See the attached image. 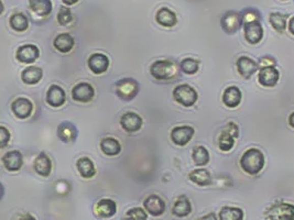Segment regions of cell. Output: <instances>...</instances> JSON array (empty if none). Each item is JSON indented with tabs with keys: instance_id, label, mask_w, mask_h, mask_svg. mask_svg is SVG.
Wrapping results in <instances>:
<instances>
[{
	"instance_id": "4fadbf2b",
	"label": "cell",
	"mask_w": 294,
	"mask_h": 220,
	"mask_svg": "<svg viewBox=\"0 0 294 220\" xmlns=\"http://www.w3.org/2000/svg\"><path fill=\"white\" fill-rule=\"evenodd\" d=\"M40 56V50L35 44H24L17 50L16 57L19 62L24 64L35 63Z\"/></svg>"
},
{
	"instance_id": "ffe728a7",
	"label": "cell",
	"mask_w": 294,
	"mask_h": 220,
	"mask_svg": "<svg viewBox=\"0 0 294 220\" xmlns=\"http://www.w3.org/2000/svg\"><path fill=\"white\" fill-rule=\"evenodd\" d=\"M77 128L72 122L65 121L60 123L57 127V137L61 141L65 143L74 142L77 138Z\"/></svg>"
},
{
	"instance_id": "d6a6232c",
	"label": "cell",
	"mask_w": 294,
	"mask_h": 220,
	"mask_svg": "<svg viewBox=\"0 0 294 220\" xmlns=\"http://www.w3.org/2000/svg\"><path fill=\"white\" fill-rule=\"evenodd\" d=\"M192 159L196 165L204 166L206 164H209L210 160H211L210 152L205 148V146L197 145V146H195L194 149H193Z\"/></svg>"
},
{
	"instance_id": "5bb4252c",
	"label": "cell",
	"mask_w": 294,
	"mask_h": 220,
	"mask_svg": "<svg viewBox=\"0 0 294 220\" xmlns=\"http://www.w3.org/2000/svg\"><path fill=\"white\" fill-rule=\"evenodd\" d=\"M89 69L96 75H102L109 68V58L103 53H94L89 57Z\"/></svg>"
},
{
	"instance_id": "2e32d148",
	"label": "cell",
	"mask_w": 294,
	"mask_h": 220,
	"mask_svg": "<svg viewBox=\"0 0 294 220\" xmlns=\"http://www.w3.org/2000/svg\"><path fill=\"white\" fill-rule=\"evenodd\" d=\"M243 26L245 38L248 43L255 45L258 44L263 39V28L260 21L245 23Z\"/></svg>"
},
{
	"instance_id": "8992f818",
	"label": "cell",
	"mask_w": 294,
	"mask_h": 220,
	"mask_svg": "<svg viewBox=\"0 0 294 220\" xmlns=\"http://www.w3.org/2000/svg\"><path fill=\"white\" fill-rule=\"evenodd\" d=\"M220 26L227 35H235L243 26L242 13L233 10L227 11L220 19Z\"/></svg>"
},
{
	"instance_id": "60d3db41",
	"label": "cell",
	"mask_w": 294,
	"mask_h": 220,
	"mask_svg": "<svg viewBox=\"0 0 294 220\" xmlns=\"http://www.w3.org/2000/svg\"><path fill=\"white\" fill-rule=\"evenodd\" d=\"M276 64H277L276 59L272 56H263L260 58L258 66H259V69H263V68H269V66H276Z\"/></svg>"
},
{
	"instance_id": "30bf717a",
	"label": "cell",
	"mask_w": 294,
	"mask_h": 220,
	"mask_svg": "<svg viewBox=\"0 0 294 220\" xmlns=\"http://www.w3.org/2000/svg\"><path fill=\"white\" fill-rule=\"evenodd\" d=\"M11 110L18 119H26L33 111V104L28 98L19 97L12 102Z\"/></svg>"
},
{
	"instance_id": "f1b7e54d",
	"label": "cell",
	"mask_w": 294,
	"mask_h": 220,
	"mask_svg": "<svg viewBox=\"0 0 294 220\" xmlns=\"http://www.w3.org/2000/svg\"><path fill=\"white\" fill-rule=\"evenodd\" d=\"M29 7L40 17L49 16L53 9L51 0H29Z\"/></svg>"
},
{
	"instance_id": "ee69618b",
	"label": "cell",
	"mask_w": 294,
	"mask_h": 220,
	"mask_svg": "<svg viewBox=\"0 0 294 220\" xmlns=\"http://www.w3.org/2000/svg\"><path fill=\"white\" fill-rule=\"evenodd\" d=\"M18 220H37V219H36V217H33L31 214H25V215L20 216Z\"/></svg>"
},
{
	"instance_id": "5b68a950",
	"label": "cell",
	"mask_w": 294,
	"mask_h": 220,
	"mask_svg": "<svg viewBox=\"0 0 294 220\" xmlns=\"http://www.w3.org/2000/svg\"><path fill=\"white\" fill-rule=\"evenodd\" d=\"M140 90L139 83L133 78L120 79L115 84V91L117 96L124 102H130L135 98Z\"/></svg>"
},
{
	"instance_id": "d590c367",
	"label": "cell",
	"mask_w": 294,
	"mask_h": 220,
	"mask_svg": "<svg viewBox=\"0 0 294 220\" xmlns=\"http://www.w3.org/2000/svg\"><path fill=\"white\" fill-rule=\"evenodd\" d=\"M180 68H181L182 72L185 73V74L194 75L195 73H197V71L199 69V63L194 58L188 57V58L183 59L181 64H180Z\"/></svg>"
},
{
	"instance_id": "7a4b0ae2",
	"label": "cell",
	"mask_w": 294,
	"mask_h": 220,
	"mask_svg": "<svg viewBox=\"0 0 294 220\" xmlns=\"http://www.w3.org/2000/svg\"><path fill=\"white\" fill-rule=\"evenodd\" d=\"M150 74L158 81H170L178 77L179 69L177 64L168 59H159L151 65Z\"/></svg>"
},
{
	"instance_id": "bcb514c9",
	"label": "cell",
	"mask_w": 294,
	"mask_h": 220,
	"mask_svg": "<svg viewBox=\"0 0 294 220\" xmlns=\"http://www.w3.org/2000/svg\"><path fill=\"white\" fill-rule=\"evenodd\" d=\"M79 2V0H62V3L66 6H73Z\"/></svg>"
},
{
	"instance_id": "6da1fadb",
	"label": "cell",
	"mask_w": 294,
	"mask_h": 220,
	"mask_svg": "<svg viewBox=\"0 0 294 220\" xmlns=\"http://www.w3.org/2000/svg\"><path fill=\"white\" fill-rule=\"evenodd\" d=\"M264 163L263 153L256 148L247 150L240 158V168L249 175H257L261 172L264 168Z\"/></svg>"
},
{
	"instance_id": "9c48e42d",
	"label": "cell",
	"mask_w": 294,
	"mask_h": 220,
	"mask_svg": "<svg viewBox=\"0 0 294 220\" xmlns=\"http://www.w3.org/2000/svg\"><path fill=\"white\" fill-rule=\"evenodd\" d=\"M143 208L145 209V211L148 212L150 216L159 217V216H162L164 214L166 205L161 197L152 194L144 199Z\"/></svg>"
},
{
	"instance_id": "603a6c76",
	"label": "cell",
	"mask_w": 294,
	"mask_h": 220,
	"mask_svg": "<svg viewBox=\"0 0 294 220\" xmlns=\"http://www.w3.org/2000/svg\"><path fill=\"white\" fill-rule=\"evenodd\" d=\"M33 168L39 175L48 177L52 172V161L44 152H41L33 162Z\"/></svg>"
},
{
	"instance_id": "3957f363",
	"label": "cell",
	"mask_w": 294,
	"mask_h": 220,
	"mask_svg": "<svg viewBox=\"0 0 294 220\" xmlns=\"http://www.w3.org/2000/svg\"><path fill=\"white\" fill-rule=\"evenodd\" d=\"M266 220H294V205L279 201L264 211Z\"/></svg>"
},
{
	"instance_id": "f35d334b",
	"label": "cell",
	"mask_w": 294,
	"mask_h": 220,
	"mask_svg": "<svg viewBox=\"0 0 294 220\" xmlns=\"http://www.w3.org/2000/svg\"><path fill=\"white\" fill-rule=\"evenodd\" d=\"M127 218L131 220H148V215H146L145 209L141 207H133L127 211Z\"/></svg>"
},
{
	"instance_id": "d4e9b609",
	"label": "cell",
	"mask_w": 294,
	"mask_h": 220,
	"mask_svg": "<svg viewBox=\"0 0 294 220\" xmlns=\"http://www.w3.org/2000/svg\"><path fill=\"white\" fill-rule=\"evenodd\" d=\"M53 45H54V49L58 52L69 53L72 51L73 48H74L75 40L70 33H61V35H58L54 39Z\"/></svg>"
},
{
	"instance_id": "7c38bea8",
	"label": "cell",
	"mask_w": 294,
	"mask_h": 220,
	"mask_svg": "<svg viewBox=\"0 0 294 220\" xmlns=\"http://www.w3.org/2000/svg\"><path fill=\"white\" fill-rule=\"evenodd\" d=\"M45 102L53 108L61 107L66 102L65 90L62 87H60L58 85H51L48 91H46Z\"/></svg>"
},
{
	"instance_id": "4316f807",
	"label": "cell",
	"mask_w": 294,
	"mask_h": 220,
	"mask_svg": "<svg viewBox=\"0 0 294 220\" xmlns=\"http://www.w3.org/2000/svg\"><path fill=\"white\" fill-rule=\"evenodd\" d=\"M43 77L42 69L38 68V66H29L22 71L21 73V81L24 84L28 85H36Z\"/></svg>"
},
{
	"instance_id": "b9f144b4",
	"label": "cell",
	"mask_w": 294,
	"mask_h": 220,
	"mask_svg": "<svg viewBox=\"0 0 294 220\" xmlns=\"http://www.w3.org/2000/svg\"><path fill=\"white\" fill-rule=\"evenodd\" d=\"M224 131H226L227 133H229L231 137H233L235 139H237L239 137V128L237 123L235 122H228L226 124Z\"/></svg>"
},
{
	"instance_id": "8fae6325",
	"label": "cell",
	"mask_w": 294,
	"mask_h": 220,
	"mask_svg": "<svg viewBox=\"0 0 294 220\" xmlns=\"http://www.w3.org/2000/svg\"><path fill=\"white\" fill-rule=\"evenodd\" d=\"M280 79V73L276 66L260 69L258 74V82L263 87H275Z\"/></svg>"
},
{
	"instance_id": "4dcf8cb0",
	"label": "cell",
	"mask_w": 294,
	"mask_h": 220,
	"mask_svg": "<svg viewBox=\"0 0 294 220\" xmlns=\"http://www.w3.org/2000/svg\"><path fill=\"white\" fill-rule=\"evenodd\" d=\"M9 24L12 30L18 32H24L29 28V19L24 13L17 12L11 15L9 19Z\"/></svg>"
},
{
	"instance_id": "7402d4cb",
	"label": "cell",
	"mask_w": 294,
	"mask_h": 220,
	"mask_svg": "<svg viewBox=\"0 0 294 220\" xmlns=\"http://www.w3.org/2000/svg\"><path fill=\"white\" fill-rule=\"evenodd\" d=\"M156 21L164 28H173L178 23V17L174 11L169 8H160L156 13Z\"/></svg>"
},
{
	"instance_id": "681fc988",
	"label": "cell",
	"mask_w": 294,
	"mask_h": 220,
	"mask_svg": "<svg viewBox=\"0 0 294 220\" xmlns=\"http://www.w3.org/2000/svg\"><path fill=\"white\" fill-rule=\"evenodd\" d=\"M283 2H284V0H283Z\"/></svg>"
},
{
	"instance_id": "c3c4849f",
	"label": "cell",
	"mask_w": 294,
	"mask_h": 220,
	"mask_svg": "<svg viewBox=\"0 0 294 220\" xmlns=\"http://www.w3.org/2000/svg\"><path fill=\"white\" fill-rule=\"evenodd\" d=\"M123 220H131V219H129V218H127V217H126V218H125V219H123Z\"/></svg>"
},
{
	"instance_id": "9a60e30c",
	"label": "cell",
	"mask_w": 294,
	"mask_h": 220,
	"mask_svg": "<svg viewBox=\"0 0 294 220\" xmlns=\"http://www.w3.org/2000/svg\"><path fill=\"white\" fill-rule=\"evenodd\" d=\"M94 212L98 218H111L117 212V204L110 198H102L95 205Z\"/></svg>"
},
{
	"instance_id": "836d02e7",
	"label": "cell",
	"mask_w": 294,
	"mask_h": 220,
	"mask_svg": "<svg viewBox=\"0 0 294 220\" xmlns=\"http://www.w3.org/2000/svg\"><path fill=\"white\" fill-rule=\"evenodd\" d=\"M286 18H288V15H283V13L280 12H272L269 16V22L277 32L282 33L286 28Z\"/></svg>"
},
{
	"instance_id": "44dd1931",
	"label": "cell",
	"mask_w": 294,
	"mask_h": 220,
	"mask_svg": "<svg viewBox=\"0 0 294 220\" xmlns=\"http://www.w3.org/2000/svg\"><path fill=\"white\" fill-rule=\"evenodd\" d=\"M223 103L228 108H236L242 103L243 94L236 86H229L223 92Z\"/></svg>"
},
{
	"instance_id": "52a82bcc",
	"label": "cell",
	"mask_w": 294,
	"mask_h": 220,
	"mask_svg": "<svg viewBox=\"0 0 294 220\" xmlns=\"http://www.w3.org/2000/svg\"><path fill=\"white\" fill-rule=\"evenodd\" d=\"M195 130L190 125H180L171 130L170 137L172 142L179 146H184L188 144L192 138L194 137Z\"/></svg>"
},
{
	"instance_id": "7bdbcfd3",
	"label": "cell",
	"mask_w": 294,
	"mask_h": 220,
	"mask_svg": "<svg viewBox=\"0 0 294 220\" xmlns=\"http://www.w3.org/2000/svg\"><path fill=\"white\" fill-rule=\"evenodd\" d=\"M198 220H217V217L215 214H214V212H210V214L198 218Z\"/></svg>"
},
{
	"instance_id": "ac0fdd59",
	"label": "cell",
	"mask_w": 294,
	"mask_h": 220,
	"mask_svg": "<svg viewBox=\"0 0 294 220\" xmlns=\"http://www.w3.org/2000/svg\"><path fill=\"white\" fill-rule=\"evenodd\" d=\"M2 162L6 170H8L9 172H17L23 164V156L21 153L17 150H12L7 152L2 158Z\"/></svg>"
},
{
	"instance_id": "1f68e13d",
	"label": "cell",
	"mask_w": 294,
	"mask_h": 220,
	"mask_svg": "<svg viewBox=\"0 0 294 220\" xmlns=\"http://www.w3.org/2000/svg\"><path fill=\"white\" fill-rule=\"evenodd\" d=\"M219 220H244V211L238 207L225 206L219 211Z\"/></svg>"
},
{
	"instance_id": "ba28073f",
	"label": "cell",
	"mask_w": 294,
	"mask_h": 220,
	"mask_svg": "<svg viewBox=\"0 0 294 220\" xmlns=\"http://www.w3.org/2000/svg\"><path fill=\"white\" fill-rule=\"evenodd\" d=\"M72 99L78 103H90L95 96V89L89 83H79L76 84L72 88Z\"/></svg>"
},
{
	"instance_id": "e575fe53",
	"label": "cell",
	"mask_w": 294,
	"mask_h": 220,
	"mask_svg": "<svg viewBox=\"0 0 294 220\" xmlns=\"http://www.w3.org/2000/svg\"><path fill=\"white\" fill-rule=\"evenodd\" d=\"M233 145H235V138L231 137L229 133H227L226 131L223 130V132L219 135L218 138V146L220 151L223 152H229Z\"/></svg>"
},
{
	"instance_id": "f546056e",
	"label": "cell",
	"mask_w": 294,
	"mask_h": 220,
	"mask_svg": "<svg viewBox=\"0 0 294 220\" xmlns=\"http://www.w3.org/2000/svg\"><path fill=\"white\" fill-rule=\"evenodd\" d=\"M189 178L193 183H195L198 186H209L212 184V175L211 173L205 169H198L192 171L189 174Z\"/></svg>"
},
{
	"instance_id": "cb8c5ba5",
	"label": "cell",
	"mask_w": 294,
	"mask_h": 220,
	"mask_svg": "<svg viewBox=\"0 0 294 220\" xmlns=\"http://www.w3.org/2000/svg\"><path fill=\"white\" fill-rule=\"evenodd\" d=\"M192 212V204L186 196H180L172 207V214L178 218H185Z\"/></svg>"
},
{
	"instance_id": "d6986e66",
	"label": "cell",
	"mask_w": 294,
	"mask_h": 220,
	"mask_svg": "<svg viewBox=\"0 0 294 220\" xmlns=\"http://www.w3.org/2000/svg\"><path fill=\"white\" fill-rule=\"evenodd\" d=\"M236 65L239 74L246 79H249L259 69L258 63L248 56H240L237 59Z\"/></svg>"
},
{
	"instance_id": "e0dca14e",
	"label": "cell",
	"mask_w": 294,
	"mask_h": 220,
	"mask_svg": "<svg viewBox=\"0 0 294 220\" xmlns=\"http://www.w3.org/2000/svg\"><path fill=\"white\" fill-rule=\"evenodd\" d=\"M143 123L142 118L140 117L138 113L136 112H126L122 116V119H120V125L123 127V129L127 132H137L140 129H141Z\"/></svg>"
},
{
	"instance_id": "7dc6e473",
	"label": "cell",
	"mask_w": 294,
	"mask_h": 220,
	"mask_svg": "<svg viewBox=\"0 0 294 220\" xmlns=\"http://www.w3.org/2000/svg\"><path fill=\"white\" fill-rule=\"evenodd\" d=\"M288 121H289V124H290V127H292V128H294V112H292L291 115L289 116Z\"/></svg>"
},
{
	"instance_id": "484cf974",
	"label": "cell",
	"mask_w": 294,
	"mask_h": 220,
	"mask_svg": "<svg viewBox=\"0 0 294 220\" xmlns=\"http://www.w3.org/2000/svg\"><path fill=\"white\" fill-rule=\"evenodd\" d=\"M100 150L107 156H115L122 152V144L115 138H104L100 141Z\"/></svg>"
},
{
	"instance_id": "83f0119b",
	"label": "cell",
	"mask_w": 294,
	"mask_h": 220,
	"mask_svg": "<svg viewBox=\"0 0 294 220\" xmlns=\"http://www.w3.org/2000/svg\"><path fill=\"white\" fill-rule=\"evenodd\" d=\"M76 169L79 174H81V176L84 178H92L96 174L94 162H93L90 158H86V156L77 160Z\"/></svg>"
},
{
	"instance_id": "277c9868",
	"label": "cell",
	"mask_w": 294,
	"mask_h": 220,
	"mask_svg": "<svg viewBox=\"0 0 294 220\" xmlns=\"http://www.w3.org/2000/svg\"><path fill=\"white\" fill-rule=\"evenodd\" d=\"M173 98L183 107H192L196 104L198 95L197 91L192 86L188 84H181L173 89Z\"/></svg>"
},
{
	"instance_id": "74e56055",
	"label": "cell",
	"mask_w": 294,
	"mask_h": 220,
	"mask_svg": "<svg viewBox=\"0 0 294 220\" xmlns=\"http://www.w3.org/2000/svg\"><path fill=\"white\" fill-rule=\"evenodd\" d=\"M242 18H243V25H244L245 23L260 21L261 16H260V12L258 10L249 8V9H245L242 12Z\"/></svg>"
},
{
	"instance_id": "f6af8a7d",
	"label": "cell",
	"mask_w": 294,
	"mask_h": 220,
	"mask_svg": "<svg viewBox=\"0 0 294 220\" xmlns=\"http://www.w3.org/2000/svg\"><path fill=\"white\" fill-rule=\"evenodd\" d=\"M289 31L291 35L294 36V17L290 19V21H289Z\"/></svg>"
},
{
	"instance_id": "8d00e7d4",
	"label": "cell",
	"mask_w": 294,
	"mask_h": 220,
	"mask_svg": "<svg viewBox=\"0 0 294 220\" xmlns=\"http://www.w3.org/2000/svg\"><path fill=\"white\" fill-rule=\"evenodd\" d=\"M56 20L58 24H61V25H68L69 23H71L73 20V13L71 9L65 6L61 7V8L58 9Z\"/></svg>"
},
{
	"instance_id": "ab89813d",
	"label": "cell",
	"mask_w": 294,
	"mask_h": 220,
	"mask_svg": "<svg viewBox=\"0 0 294 220\" xmlns=\"http://www.w3.org/2000/svg\"><path fill=\"white\" fill-rule=\"evenodd\" d=\"M10 141V132L6 127H0V146L5 148Z\"/></svg>"
}]
</instances>
